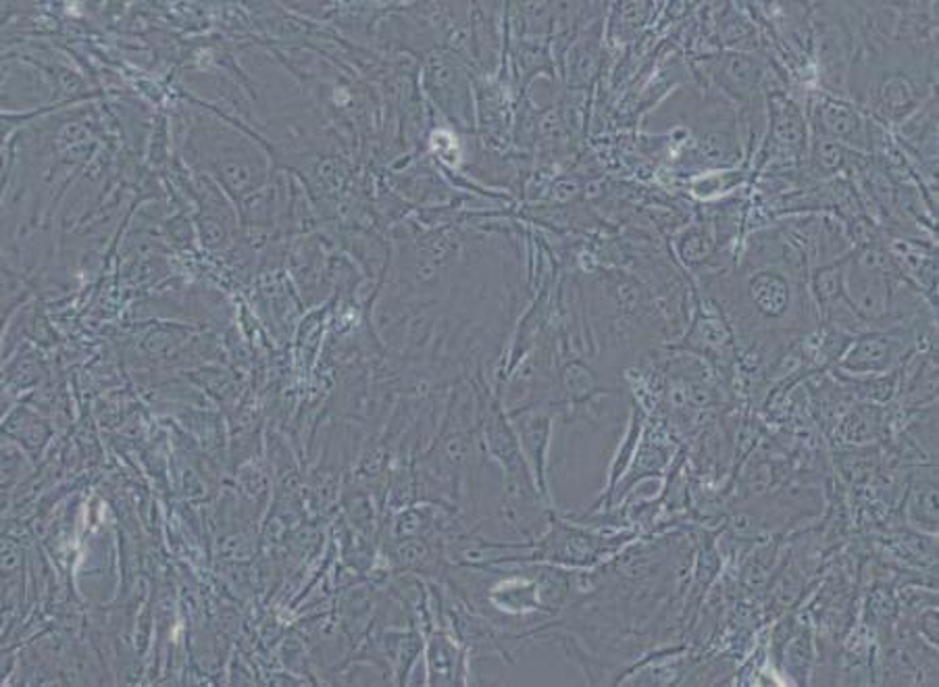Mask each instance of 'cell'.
<instances>
[{
  "label": "cell",
  "mask_w": 939,
  "mask_h": 687,
  "mask_svg": "<svg viewBox=\"0 0 939 687\" xmlns=\"http://www.w3.org/2000/svg\"><path fill=\"white\" fill-rule=\"evenodd\" d=\"M710 248H713V242H710L708 234L702 232V229L685 232L679 240V252L688 263H702L708 257Z\"/></svg>",
  "instance_id": "11"
},
{
  "label": "cell",
  "mask_w": 939,
  "mask_h": 687,
  "mask_svg": "<svg viewBox=\"0 0 939 687\" xmlns=\"http://www.w3.org/2000/svg\"><path fill=\"white\" fill-rule=\"evenodd\" d=\"M815 288H817V294H819L821 302L835 300L844 288V271H842V267L823 269L815 279Z\"/></svg>",
  "instance_id": "12"
},
{
  "label": "cell",
  "mask_w": 939,
  "mask_h": 687,
  "mask_svg": "<svg viewBox=\"0 0 939 687\" xmlns=\"http://www.w3.org/2000/svg\"><path fill=\"white\" fill-rule=\"evenodd\" d=\"M771 136L777 146L798 152L806 146V121L802 111L783 96L771 98Z\"/></svg>",
  "instance_id": "5"
},
{
  "label": "cell",
  "mask_w": 939,
  "mask_h": 687,
  "mask_svg": "<svg viewBox=\"0 0 939 687\" xmlns=\"http://www.w3.org/2000/svg\"><path fill=\"white\" fill-rule=\"evenodd\" d=\"M563 388L571 400L588 398L596 390V375L583 363H571L563 371Z\"/></svg>",
  "instance_id": "10"
},
{
  "label": "cell",
  "mask_w": 939,
  "mask_h": 687,
  "mask_svg": "<svg viewBox=\"0 0 939 687\" xmlns=\"http://www.w3.org/2000/svg\"><path fill=\"white\" fill-rule=\"evenodd\" d=\"M715 80L719 86L738 100L750 98L760 80H763V65L748 53H727L715 65Z\"/></svg>",
  "instance_id": "4"
},
{
  "label": "cell",
  "mask_w": 939,
  "mask_h": 687,
  "mask_svg": "<svg viewBox=\"0 0 939 687\" xmlns=\"http://www.w3.org/2000/svg\"><path fill=\"white\" fill-rule=\"evenodd\" d=\"M881 427V411L875 409V406H860L856 411L852 409V413L844 419L840 425V436L850 444H865L879 436Z\"/></svg>",
  "instance_id": "8"
},
{
  "label": "cell",
  "mask_w": 939,
  "mask_h": 687,
  "mask_svg": "<svg viewBox=\"0 0 939 687\" xmlns=\"http://www.w3.org/2000/svg\"><path fill=\"white\" fill-rule=\"evenodd\" d=\"M921 105V88L902 71L887 73L873 92V109L885 121H900Z\"/></svg>",
  "instance_id": "3"
},
{
  "label": "cell",
  "mask_w": 939,
  "mask_h": 687,
  "mask_svg": "<svg viewBox=\"0 0 939 687\" xmlns=\"http://www.w3.org/2000/svg\"><path fill=\"white\" fill-rule=\"evenodd\" d=\"M848 165V150L846 146L837 144L829 138L817 136L815 144H812V167L819 175L831 177L835 173H840Z\"/></svg>",
  "instance_id": "9"
},
{
  "label": "cell",
  "mask_w": 939,
  "mask_h": 687,
  "mask_svg": "<svg viewBox=\"0 0 939 687\" xmlns=\"http://www.w3.org/2000/svg\"><path fill=\"white\" fill-rule=\"evenodd\" d=\"M904 342L892 334H865L854 342L842 359V371L856 375V379L879 377L890 371L902 356Z\"/></svg>",
  "instance_id": "2"
},
{
  "label": "cell",
  "mask_w": 939,
  "mask_h": 687,
  "mask_svg": "<svg viewBox=\"0 0 939 687\" xmlns=\"http://www.w3.org/2000/svg\"><path fill=\"white\" fill-rule=\"evenodd\" d=\"M723 36L729 46H744V42L754 36V28L744 17L731 15V19L723 23Z\"/></svg>",
  "instance_id": "13"
},
{
  "label": "cell",
  "mask_w": 939,
  "mask_h": 687,
  "mask_svg": "<svg viewBox=\"0 0 939 687\" xmlns=\"http://www.w3.org/2000/svg\"><path fill=\"white\" fill-rule=\"evenodd\" d=\"M810 119L817 136L829 138L842 146L856 150H867L871 144V132L865 117L842 98L821 96L810 109Z\"/></svg>",
  "instance_id": "1"
},
{
  "label": "cell",
  "mask_w": 939,
  "mask_h": 687,
  "mask_svg": "<svg viewBox=\"0 0 939 687\" xmlns=\"http://www.w3.org/2000/svg\"><path fill=\"white\" fill-rule=\"evenodd\" d=\"M750 296L754 307L767 317H781L790 307V284L777 273H758L750 282Z\"/></svg>",
  "instance_id": "6"
},
{
  "label": "cell",
  "mask_w": 939,
  "mask_h": 687,
  "mask_svg": "<svg viewBox=\"0 0 939 687\" xmlns=\"http://www.w3.org/2000/svg\"><path fill=\"white\" fill-rule=\"evenodd\" d=\"M521 442L531 458V465L536 467V473L544 471V456L548 448V436H550V419L546 415H529L521 419Z\"/></svg>",
  "instance_id": "7"
}]
</instances>
